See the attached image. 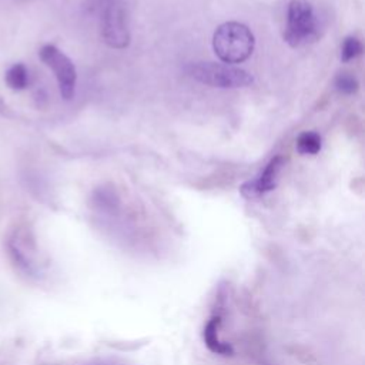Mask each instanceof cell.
Returning a JSON list of instances; mask_svg holds the SVG:
<instances>
[{"label":"cell","instance_id":"1","mask_svg":"<svg viewBox=\"0 0 365 365\" xmlns=\"http://www.w3.org/2000/svg\"><path fill=\"white\" fill-rule=\"evenodd\" d=\"M255 40L251 30L238 21H228L217 27L212 47L222 63L237 64L245 61L254 51Z\"/></svg>","mask_w":365,"mask_h":365},{"label":"cell","instance_id":"2","mask_svg":"<svg viewBox=\"0 0 365 365\" xmlns=\"http://www.w3.org/2000/svg\"><path fill=\"white\" fill-rule=\"evenodd\" d=\"M185 71L194 80L212 87L237 88L252 83V76L248 71L227 63L195 61L187 64Z\"/></svg>","mask_w":365,"mask_h":365},{"label":"cell","instance_id":"3","mask_svg":"<svg viewBox=\"0 0 365 365\" xmlns=\"http://www.w3.org/2000/svg\"><path fill=\"white\" fill-rule=\"evenodd\" d=\"M318 36V20L314 7L307 0H291L287 13L284 38L291 47H299Z\"/></svg>","mask_w":365,"mask_h":365},{"label":"cell","instance_id":"4","mask_svg":"<svg viewBox=\"0 0 365 365\" xmlns=\"http://www.w3.org/2000/svg\"><path fill=\"white\" fill-rule=\"evenodd\" d=\"M101 37L113 48H125L130 43L127 11L123 0H106L101 10Z\"/></svg>","mask_w":365,"mask_h":365},{"label":"cell","instance_id":"5","mask_svg":"<svg viewBox=\"0 0 365 365\" xmlns=\"http://www.w3.org/2000/svg\"><path fill=\"white\" fill-rule=\"evenodd\" d=\"M40 58L46 66H48L58 83L60 93L64 100H70L76 91V80L77 73L73 61L56 46L47 44L40 50Z\"/></svg>","mask_w":365,"mask_h":365},{"label":"cell","instance_id":"6","mask_svg":"<svg viewBox=\"0 0 365 365\" xmlns=\"http://www.w3.org/2000/svg\"><path fill=\"white\" fill-rule=\"evenodd\" d=\"M284 157L275 155L274 158L269 160V163L265 165L264 171L261 173L259 178L254 181H247L241 185L240 191L245 198H258L269 191H272L277 187V180L278 175L284 167Z\"/></svg>","mask_w":365,"mask_h":365},{"label":"cell","instance_id":"7","mask_svg":"<svg viewBox=\"0 0 365 365\" xmlns=\"http://www.w3.org/2000/svg\"><path fill=\"white\" fill-rule=\"evenodd\" d=\"M220 324H221V319L218 315L211 317L204 325L202 341H204V345L208 348V351H211L212 354L221 355V356H230L234 354V348L228 342L220 338L218 335Z\"/></svg>","mask_w":365,"mask_h":365},{"label":"cell","instance_id":"8","mask_svg":"<svg viewBox=\"0 0 365 365\" xmlns=\"http://www.w3.org/2000/svg\"><path fill=\"white\" fill-rule=\"evenodd\" d=\"M6 83L13 90H23L29 84V71L24 64L16 63L6 73Z\"/></svg>","mask_w":365,"mask_h":365},{"label":"cell","instance_id":"9","mask_svg":"<svg viewBox=\"0 0 365 365\" xmlns=\"http://www.w3.org/2000/svg\"><path fill=\"white\" fill-rule=\"evenodd\" d=\"M297 150L298 153L307 155H314L321 150V137L315 131H304L297 138Z\"/></svg>","mask_w":365,"mask_h":365},{"label":"cell","instance_id":"10","mask_svg":"<svg viewBox=\"0 0 365 365\" xmlns=\"http://www.w3.org/2000/svg\"><path fill=\"white\" fill-rule=\"evenodd\" d=\"M362 53V44L356 37H346L341 47V60L349 61Z\"/></svg>","mask_w":365,"mask_h":365},{"label":"cell","instance_id":"11","mask_svg":"<svg viewBox=\"0 0 365 365\" xmlns=\"http://www.w3.org/2000/svg\"><path fill=\"white\" fill-rule=\"evenodd\" d=\"M336 88L344 94H352L358 90V80L349 73H341L335 78Z\"/></svg>","mask_w":365,"mask_h":365}]
</instances>
